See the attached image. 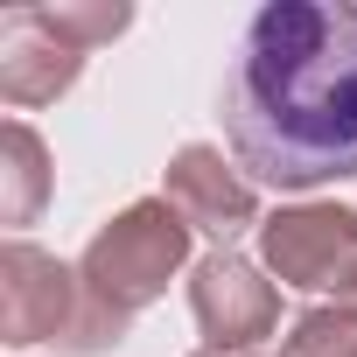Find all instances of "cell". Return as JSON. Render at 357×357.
Segmentation results:
<instances>
[{
    "label": "cell",
    "mask_w": 357,
    "mask_h": 357,
    "mask_svg": "<svg viewBox=\"0 0 357 357\" xmlns=\"http://www.w3.org/2000/svg\"><path fill=\"white\" fill-rule=\"evenodd\" d=\"M225 140L266 190H315L357 175V8L273 0L225 70Z\"/></svg>",
    "instance_id": "1"
},
{
    "label": "cell",
    "mask_w": 357,
    "mask_h": 357,
    "mask_svg": "<svg viewBox=\"0 0 357 357\" xmlns=\"http://www.w3.org/2000/svg\"><path fill=\"white\" fill-rule=\"evenodd\" d=\"M183 245H190L183 218H175L168 204H140V211H126V218L91 245L84 273L98 280V294H112L119 308H133V301H147V294L168 280V266L183 259Z\"/></svg>",
    "instance_id": "2"
},
{
    "label": "cell",
    "mask_w": 357,
    "mask_h": 357,
    "mask_svg": "<svg viewBox=\"0 0 357 357\" xmlns=\"http://www.w3.org/2000/svg\"><path fill=\"white\" fill-rule=\"evenodd\" d=\"M175 197L204 218V231H238L252 218V197L238 183H225V168H218L211 147H183V161H175Z\"/></svg>",
    "instance_id": "5"
},
{
    "label": "cell",
    "mask_w": 357,
    "mask_h": 357,
    "mask_svg": "<svg viewBox=\"0 0 357 357\" xmlns=\"http://www.w3.org/2000/svg\"><path fill=\"white\" fill-rule=\"evenodd\" d=\"M197 315H204V329L225 343H245V336H259V322H266V287L252 280V266L245 259H211L204 273H197Z\"/></svg>",
    "instance_id": "4"
},
{
    "label": "cell",
    "mask_w": 357,
    "mask_h": 357,
    "mask_svg": "<svg viewBox=\"0 0 357 357\" xmlns=\"http://www.w3.org/2000/svg\"><path fill=\"white\" fill-rule=\"evenodd\" d=\"M266 252L294 287H336V259L357 252V218L350 211H294L266 225Z\"/></svg>",
    "instance_id": "3"
}]
</instances>
